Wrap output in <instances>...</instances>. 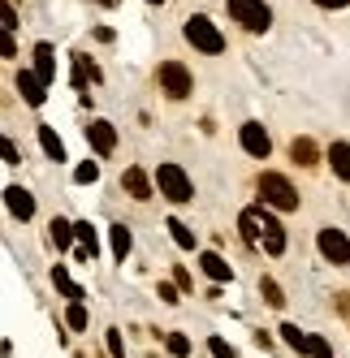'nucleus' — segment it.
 I'll use <instances>...</instances> for the list:
<instances>
[{"label": "nucleus", "instance_id": "7", "mask_svg": "<svg viewBox=\"0 0 350 358\" xmlns=\"http://www.w3.org/2000/svg\"><path fill=\"white\" fill-rule=\"evenodd\" d=\"M320 255H324V259H329V264H337V268H346L350 264V242H346V234H342V229H320Z\"/></svg>", "mask_w": 350, "mask_h": 358}, {"label": "nucleus", "instance_id": "30", "mask_svg": "<svg viewBox=\"0 0 350 358\" xmlns=\"http://www.w3.org/2000/svg\"><path fill=\"white\" fill-rule=\"evenodd\" d=\"M108 354H113V358H126V345H121L117 332H108Z\"/></svg>", "mask_w": 350, "mask_h": 358}, {"label": "nucleus", "instance_id": "20", "mask_svg": "<svg viewBox=\"0 0 350 358\" xmlns=\"http://www.w3.org/2000/svg\"><path fill=\"white\" fill-rule=\"evenodd\" d=\"M74 238H78V234H74V224H69V220H52V246H57V250H65Z\"/></svg>", "mask_w": 350, "mask_h": 358}, {"label": "nucleus", "instance_id": "34", "mask_svg": "<svg viewBox=\"0 0 350 358\" xmlns=\"http://www.w3.org/2000/svg\"><path fill=\"white\" fill-rule=\"evenodd\" d=\"M99 5H108V9H113V5H117V0H99Z\"/></svg>", "mask_w": 350, "mask_h": 358}, {"label": "nucleus", "instance_id": "28", "mask_svg": "<svg viewBox=\"0 0 350 358\" xmlns=\"http://www.w3.org/2000/svg\"><path fill=\"white\" fill-rule=\"evenodd\" d=\"M65 320H69V328H78V332H83V328H87V311H83V302H74L69 311H65Z\"/></svg>", "mask_w": 350, "mask_h": 358}, {"label": "nucleus", "instance_id": "17", "mask_svg": "<svg viewBox=\"0 0 350 358\" xmlns=\"http://www.w3.org/2000/svg\"><path fill=\"white\" fill-rule=\"evenodd\" d=\"M108 234H113V255H117V259H126V255H130V246H134L130 229H126V224H113Z\"/></svg>", "mask_w": 350, "mask_h": 358}, {"label": "nucleus", "instance_id": "11", "mask_svg": "<svg viewBox=\"0 0 350 358\" xmlns=\"http://www.w3.org/2000/svg\"><path fill=\"white\" fill-rule=\"evenodd\" d=\"M5 203H9V212L18 220H31L35 216V199H31V190H22V186H9L5 190Z\"/></svg>", "mask_w": 350, "mask_h": 358}, {"label": "nucleus", "instance_id": "16", "mask_svg": "<svg viewBox=\"0 0 350 358\" xmlns=\"http://www.w3.org/2000/svg\"><path fill=\"white\" fill-rule=\"evenodd\" d=\"M39 147H43L52 160H65V143L57 138V130H52V125H39Z\"/></svg>", "mask_w": 350, "mask_h": 358}, {"label": "nucleus", "instance_id": "26", "mask_svg": "<svg viewBox=\"0 0 350 358\" xmlns=\"http://www.w3.org/2000/svg\"><path fill=\"white\" fill-rule=\"evenodd\" d=\"M95 177H99V164H95V160H87V164H78V173H74V182H78V186H87V182H95Z\"/></svg>", "mask_w": 350, "mask_h": 358}, {"label": "nucleus", "instance_id": "21", "mask_svg": "<svg viewBox=\"0 0 350 358\" xmlns=\"http://www.w3.org/2000/svg\"><path fill=\"white\" fill-rule=\"evenodd\" d=\"M281 341L294 345L298 354H307V332H298V324H281Z\"/></svg>", "mask_w": 350, "mask_h": 358}, {"label": "nucleus", "instance_id": "24", "mask_svg": "<svg viewBox=\"0 0 350 358\" xmlns=\"http://www.w3.org/2000/svg\"><path fill=\"white\" fill-rule=\"evenodd\" d=\"M169 354H173V358H186V354H190V337H182V332H169Z\"/></svg>", "mask_w": 350, "mask_h": 358}, {"label": "nucleus", "instance_id": "12", "mask_svg": "<svg viewBox=\"0 0 350 358\" xmlns=\"http://www.w3.org/2000/svg\"><path fill=\"white\" fill-rule=\"evenodd\" d=\"M35 78L43 87L57 78V57H52V48H48V43H35Z\"/></svg>", "mask_w": 350, "mask_h": 358}, {"label": "nucleus", "instance_id": "35", "mask_svg": "<svg viewBox=\"0 0 350 358\" xmlns=\"http://www.w3.org/2000/svg\"><path fill=\"white\" fill-rule=\"evenodd\" d=\"M152 5H160V0H152Z\"/></svg>", "mask_w": 350, "mask_h": 358}, {"label": "nucleus", "instance_id": "3", "mask_svg": "<svg viewBox=\"0 0 350 358\" xmlns=\"http://www.w3.org/2000/svg\"><path fill=\"white\" fill-rule=\"evenodd\" d=\"M156 186L169 203H190L195 199V186H190V177L182 173V164H160L156 169Z\"/></svg>", "mask_w": 350, "mask_h": 358}, {"label": "nucleus", "instance_id": "27", "mask_svg": "<svg viewBox=\"0 0 350 358\" xmlns=\"http://www.w3.org/2000/svg\"><path fill=\"white\" fill-rule=\"evenodd\" d=\"M208 350H212V358H238V350H234L230 341H220V337H212Z\"/></svg>", "mask_w": 350, "mask_h": 358}, {"label": "nucleus", "instance_id": "13", "mask_svg": "<svg viewBox=\"0 0 350 358\" xmlns=\"http://www.w3.org/2000/svg\"><path fill=\"white\" fill-rule=\"evenodd\" d=\"M18 91H22V99H27V104H35V108L43 104V83L35 78V73L22 69V73H18Z\"/></svg>", "mask_w": 350, "mask_h": 358}, {"label": "nucleus", "instance_id": "31", "mask_svg": "<svg viewBox=\"0 0 350 358\" xmlns=\"http://www.w3.org/2000/svg\"><path fill=\"white\" fill-rule=\"evenodd\" d=\"M5 164H22V156H18V147L5 138Z\"/></svg>", "mask_w": 350, "mask_h": 358}, {"label": "nucleus", "instance_id": "15", "mask_svg": "<svg viewBox=\"0 0 350 358\" xmlns=\"http://www.w3.org/2000/svg\"><path fill=\"white\" fill-rule=\"evenodd\" d=\"M199 268H204V272H208L212 280H230V276H234V272H230V264H225V259H220L216 250H208V255H199Z\"/></svg>", "mask_w": 350, "mask_h": 358}, {"label": "nucleus", "instance_id": "1", "mask_svg": "<svg viewBox=\"0 0 350 358\" xmlns=\"http://www.w3.org/2000/svg\"><path fill=\"white\" fill-rule=\"evenodd\" d=\"M238 224H242V238L251 242V246H264L268 255H281L286 250V229H281V220L272 216L268 208H246Z\"/></svg>", "mask_w": 350, "mask_h": 358}, {"label": "nucleus", "instance_id": "25", "mask_svg": "<svg viewBox=\"0 0 350 358\" xmlns=\"http://www.w3.org/2000/svg\"><path fill=\"white\" fill-rule=\"evenodd\" d=\"M307 354L312 358H333V345L324 341V337H307Z\"/></svg>", "mask_w": 350, "mask_h": 358}, {"label": "nucleus", "instance_id": "8", "mask_svg": "<svg viewBox=\"0 0 350 358\" xmlns=\"http://www.w3.org/2000/svg\"><path fill=\"white\" fill-rule=\"evenodd\" d=\"M238 143H242L246 156H255V160H268V151H272V138L264 134V125H255V121L238 130Z\"/></svg>", "mask_w": 350, "mask_h": 358}, {"label": "nucleus", "instance_id": "9", "mask_svg": "<svg viewBox=\"0 0 350 358\" xmlns=\"http://www.w3.org/2000/svg\"><path fill=\"white\" fill-rule=\"evenodd\" d=\"M87 143L99 151V156H113V147H117V130L108 121H91L87 125Z\"/></svg>", "mask_w": 350, "mask_h": 358}, {"label": "nucleus", "instance_id": "10", "mask_svg": "<svg viewBox=\"0 0 350 358\" xmlns=\"http://www.w3.org/2000/svg\"><path fill=\"white\" fill-rule=\"evenodd\" d=\"M121 190H130V199H139V203L152 199V182H147L143 169H126V173H121Z\"/></svg>", "mask_w": 350, "mask_h": 358}, {"label": "nucleus", "instance_id": "5", "mask_svg": "<svg viewBox=\"0 0 350 358\" xmlns=\"http://www.w3.org/2000/svg\"><path fill=\"white\" fill-rule=\"evenodd\" d=\"M186 43H195L199 52H208V57H216V52H225V35L212 27V22L204 17V13H195L190 22H186Z\"/></svg>", "mask_w": 350, "mask_h": 358}, {"label": "nucleus", "instance_id": "4", "mask_svg": "<svg viewBox=\"0 0 350 358\" xmlns=\"http://www.w3.org/2000/svg\"><path fill=\"white\" fill-rule=\"evenodd\" d=\"M225 9H230V17L242 22L246 31H268L272 27V9L264 0H225Z\"/></svg>", "mask_w": 350, "mask_h": 358}, {"label": "nucleus", "instance_id": "2", "mask_svg": "<svg viewBox=\"0 0 350 358\" xmlns=\"http://www.w3.org/2000/svg\"><path fill=\"white\" fill-rule=\"evenodd\" d=\"M260 194H264V208H277V212H294L298 208V190L286 182L281 173H264L260 177Z\"/></svg>", "mask_w": 350, "mask_h": 358}, {"label": "nucleus", "instance_id": "6", "mask_svg": "<svg viewBox=\"0 0 350 358\" xmlns=\"http://www.w3.org/2000/svg\"><path fill=\"white\" fill-rule=\"evenodd\" d=\"M156 78H160V91H164V95H173V99H186V95H190V87H195L190 69H186L182 61H164V65L156 69Z\"/></svg>", "mask_w": 350, "mask_h": 358}, {"label": "nucleus", "instance_id": "33", "mask_svg": "<svg viewBox=\"0 0 350 358\" xmlns=\"http://www.w3.org/2000/svg\"><path fill=\"white\" fill-rule=\"evenodd\" d=\"M320 9H342V5H350V0H316Z\"/></svg>", "mask_w": 350, "mask_h": 358}, {"label": "nucleus", "instance_id": "23", "mask_svg": "<svg viewBox=\"0 0 350 358\" xmlns=\"http://www.w3.org/2000/svg\"><path fill=\"white\" fill-rule=\"evenodd\" d=\"M260 294H264V302H268V306H281V302H286L277 280H260Z\"/></svg>", "mask_w": 350, "mask_h": 358}, {"label": "nucleus", "instance_id": "18", "mask_svg": "<svg viewBox=\"0 0 350 358\" xmlns=\"http://www.w3.org/2000/svg\"><path fill=\"white\" fill-rule=\"evenodd\" d=\"M52 285L65 294V298H74V302H83V285H74V280H69V272L65 268H52Z\"/></svg>", "mask_w": 350, "mask_h": 358}, {"label": "nucleus", "instance_id": "29", "mask_svg": "<svg viewBox=\"0 0 350 358\" xmlns=\"http://www.w3.org/2000/svg\"><path fill=\"white\" fill-rule=\"evenodd\" d=\"M0 17H5V31L13 35V27H18V13H13V5L5 0V5H0Z\"/></svg>", "mask_w": 350, "mask_h": 358}, {"label": "nucleus", "instance_id": "22", "mask_svg": "<svg viewBox=\"0 0 350 358\" xmlns=\"http://www.w3.org/2000/svg\"><path fill=\"white\" fill-rule=\"evenodd\" d=\"M164 229H169V234H173V242H178L182 250H195V234H190V229H186L182 220H169Z\"/></svg>", "mask_w": 350, "mask_h": 358}, {"label": "nucleus", "instance_id": "32", "mask_svg": "<svg viewBox=\"0 0 350 358\" xmlns=\"http://www.w3.org/2000/svg\"><path fill=\"white\" fill-rule=\"evenodd\" d=\"M160 298H164V302L173 306V302H178V289H173V285H160Z\"/></svg>", "mask_w": 350, "mask_h": 358}, {"label": "nucleus", "instance_id": "14", "mask_svg": "<svg viewBox=\"0 0 350 358\" xmlns=\"http://www.w3.org/2000/svg\"><path fill=\"white\" fill-rule=\"evenodd\" d=\"M329 164H333V173L342 177V182H350V143H333L329 147Z\"/></svg>", "mask_w": 350, "mask_h": 358}, {"label": "nucleus", "instance_id": "19", "mask_svg": "<svg viewBox=\"0 0 350 358\" xmlns=\"http://www.w3.org/2000/svg\"><path fill=\"white\" fill-rule=\"evenodd\" d=\"M290 156L303 164V169L316 164V143H312V138H294V143H290Z\"/></svg>", "mask_w": 350, "mask_h": 358}]
</instances>
